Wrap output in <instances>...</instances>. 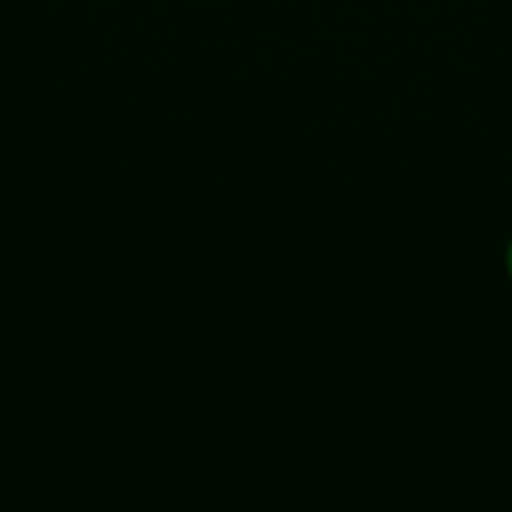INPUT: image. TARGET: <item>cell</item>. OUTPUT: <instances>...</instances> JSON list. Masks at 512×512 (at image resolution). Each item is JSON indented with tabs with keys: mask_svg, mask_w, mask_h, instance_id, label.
Returning <instances> with one entry per match:
<instances>
[{
	"mask_svg": "<svg viewBox=\"0 0 512 512\" xmlns=\"http://www.w3.org/2000/svg\"><path fill=\"white\" fill-rule=\"evenodd\" d=\"M507 261H510V273H512V246H510V258H507Z\"/></svg>",
	"mask_w": 512,
	"mask_h": 512,
	"instance_id": "cell-1",
	"label": "cell"
}]
</instances>
